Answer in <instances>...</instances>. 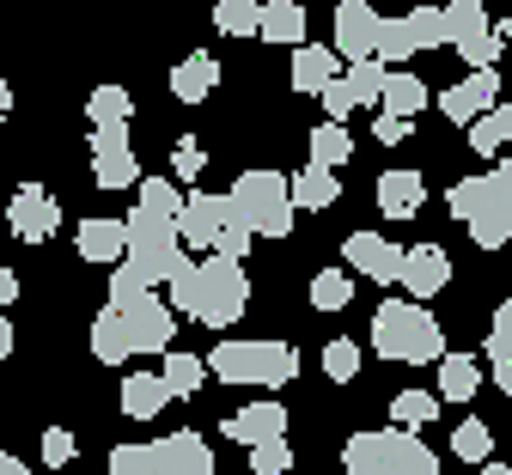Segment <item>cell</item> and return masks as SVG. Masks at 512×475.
<instances>
[{"label": "cell", "mask_w": 512, "mask_h": 475, "mask_svg": "<svg viewBox=\"0 0 512 475\" xmlns=\"http://www.w3.org/2000/svg\"><path fill=\"white\" fill-rule=\"evenodd\" d=\"M372 43H378V13L366 7V0H342L336 7V49L330 55H348L354 61H372Z\"/></svg>", "instance_id": "cell-15"}, {"label": "cell", "mask_w": 512, "mask_h": 475, "mask_svg": "<svg viewBox=\"0 0 512 475\" xmlns=\"http://www.w3.org/2000/svg\"><path fill=\"white\" fill-rule=\"evenodd\" d=\"M372 354L378 360H403V366H427L445 354V335L433 323L427 305H409V299H384L372 311Z\"/></svg>", "instance_id": "cell-1"}, {"label": "cell", "mask_w": 512, "mask_h": 475, "mask_svg": "<svg viewBox=\"0 0 512 475\" xmlns=\"http://www.w3.org/2000/svg\"><path fill=\"white\" fill-rule=\"evenodd\" d=\"M324 110H330V122H342V116H348V110H354V92H348V86H342V74H336V80H330V86H324Z\"/></svg>", "instance_id": "cell-46"}, {"label": "cell", "mask_w": 512, "mask_h": 475, "mask_svg": "<svg viewBox=\"0 0 512 475\" xmlns=\"http://www.w3.org/2000/svg\"><path fill=\"white\" fill-rule=\"evenodd\" d=\"M13 299H19V275H13L7 262H0V305H13Z\"/></svg>", "instance_id": "cell-48"}, {"label": "cell", "mask_w": 512, "mask_h": 475, "mask_svg": "<svg viewBox=\"0 0 512 475\" xmlns=\"http://www.w3.org/2000/svg\"><path fill=\"white\" fill-rule=\"evenodd\" d=\"M427 110V86L415 80V74H384V86H378V116H403V122H415Z\"/></svg>", "instance_id": "cell-21"}, {"label": "cell", "mask_w": 512, "mask_h": 475, "mask_svg": "<svg viewBox=\"0 0 512 475\" xmlns=\"http://www.w3.org/2000/svg\"><path fill=\"white\" fill-rule=\"evenodd\" d=\"M494 92H500V74H470V80H458L452 92H439V110L452 116V122H464V128H470L482 110H494V104H500Z\"/></svg>", "instance_id": "cell-17"}, {"label": "cell", "mask_w": 512, "mask_h": 475, "mask_svg": "<svg viewBox=\"0 0 512 475\" xmlns=\"http://www.w3.org/2000/svg\"><path fill=\"white\" fill-rule=\"evenodd\" d=\"M250 475H293V445L287 439H269L250 451Z\"/></svg>", "instance_id": "cell-39"}, {"label": "cell", "mask_w": 512, "mask_h": 475, "mask_svg": "<svg viewBox=\"0 0 512 475\" xmlns=\"http://www.w3.org/2000/svg\"><path fill=\"white\" fill-rule=\"evenodd\" d=\"M74 244H80V256L86 262H122V220H80V232H74Z\"/></svg>", "instance_id": "cell-26"}, {"label": "cell", "mask_w": 512, "mask_h": 475, "mask_svg": "<svg viewBox=\"0 0 512 475\" xmlns=\"http://www.w3.org/2000/svg\"><path fill=\"white\" fill-rule=\"evenodd\" d=\"M336 195H342V183H336V171H317V165H305L299 177H287V201H293V214L299 208H336Z\"/></svg>", "instance_id": "cell-23"}, {"label": "cell", "mask_w": 512, "mask_h": 475, "mask_svg": "<svg viewBox=\"0 0 512 475\" xmlns=\"http://www.w3.org/2000/svg\"><path fill=\"white\" fill-rule=\"evenodd\" d=\"M226 226H232V214H226V195H214V189L183 195V208H177V244L214 250V238H220Z\"/></svg>", "instance_id": "cell-10"}, {"label": "cell", "mask_w": 512, "mask_h": 475, "mask_svg": "<svg viewBox=\"0 0 512 475\" xmlns=\"http://www.w3.org/2000/svg\"><path fill=\"white\" fill-rule=\"evenodd\" d=\"M348 153H354V141H348V128H342V122H324V128L311 134V165H317V171H336Z\"/></svg>", "instance_id": "cell-34"}, {"label": "cell", "mask_w": 512, "mask_h": 475, "mask_svg": "<svg viewBox=\"0 0 512 475\" xmlns=\"http://www.w3.org/2000/svg\"><path fill=\"white\" fill-rule=\"evenodd\" d=\"M202 354H183V348H171L165 354V372H159V384H165V396H196L202 390Z\"/></svg>", "instance_id": "cell-29"}, {"label": "cell", "mask_w": 512, "mask_h": 475, "mask_svg": "<svg viewBox=\"0 0 512 475\" xmlns=\"http://www.w3.org/2000/svg\"><path fill=\"white\" fill-rule=\"evenodd\" d=\"M86 116H92V134H116V128H128V116H135V98L122 86H98L86 98Z\"/></svg>", "instance_id": "cell-27"}, {"label": "cell", "mask_w": 512, "mask_h": 475, "mask_svg": "<svg viewBox=\"0 0 512 475\" xmlns=\"http://www.w3.org/2000/svg\"><path fill=\"white\" fill-rule=\"evenodd\" d=\"M342 475H439V457L415 433H354L342 445Z\"/></svg>", "instance_id": "cell-5"}, {"label": "cell", "mask_w": 512, "mask_h": 475, "mask_svg": "<svg viewBox=\"0 0 512 475\" xmlns=\"http://www.w3.org/2000/svg\"><path fill=\"white\" fill-rule=\"evenodd\" d=\"M74 457H80V439H74L68 427H49V433H43V463H49V469H68Z\"/></svg>", "instance_id": "cell-42"}, {"label": "cell", "mask_w": 512, "mask_h": 475, "mask_svg": "<svg viewBox=\"0 0 512 475\" xmlns=\"http://www.w3.org/2000/svg\"><path fill=\"white\" fill-rule=\"evenodd\" d=\"M342 86L354 92V110H360V104H378V86H384V67H378V61H354L348 74H342Z\"/></svg>", "instance_id": "cell-37"}, {"label": "cell", "mask_w": 512, "mask_h": 475, "mask_svg": "<svg viewBox=\"0 0 512 475\" xmlns=\"http://www.w3.org/2000/svg\"><path fill=\"white\" fill-rule=\"evenodd\" d=\"M439 415V396L433 390H403L397 402H391V421H397V433H415V427H427Z\"/></svg>", "instance_id": "cell-33"}, {"label": "cell", "mask_w": 512, "mask_h": 475, "mask_svg": "<svg viewBox=\"0 0 512 475\" xmlns=\"http://www.w3.org/2000/svg\"><path fill=\"white\" fill-rule=\"evenodd\" d=\"M324 372H330V378H336V384H348V378H354V372H360V348H354V342H348V335H336V342H330V348H324Z\"/></svg>", "instance_id": "cell-41"}, {"label": "cell", "mask_w": 512, "mask_h": 475, "mask_svg": "<svg viewBox=\"0 0 512 475\" xmlns=\"http://www.w3.org/2000/svg\"><path fill=\"white\" fill-rule=\"evenodd\" d=\"M135 189H141V201H135L141 214H153V220H171V226H177V208H183V189H177L171 177H141Z\"/></svg>", "instance_id": "cell-31"}, {"label": "cell", "mask_w": 512, "mask_h": 475, "mask_svg": "<svg viewBox=\"0 0 512 475\" xmlns=\"http://www.w3.org/2000/svg\"><path fill=\"white\" fill-rule=\"evenodd\" d=\"M7 110H13V92H7V80H0V122H7Z\"/></svg>", "instance_id": "cell-51"}, {"label": "cell", "mask_w": 512, "mask_h": 475, "mask_svg": "<svg viewBox=\"0 0 512 475\" xmlns=\"http://www.w3.org/2000/svg\"><path fill=\"white\" fill-rule=\"evenodd\" d=\"M220 433L238 439L244 451H256V445H269V439H287V409H281V402H250V409L226 415Z\"/></svg>", "instance_id": "cell-16"}, {"label": "cell", "mask_w": 512, "mask_h": 475, "mask_svg": "<svg viewBox=\"0 0 512 475\" xmlns=\"http://www.w3.org/2000/svg\"><path fill=\"white\" fill-rule=\"evenodd\" d=\"M452 451H458L464 463H488V451H494V433H488V421H464V427L452 433Z\"/></svg>", "instance_id": "cell-38"}, {"label": "cell", "mask_w": 512, "mask_h": 475, "mask_svg": "<svg viewBox=\"0 0 512 475\" xmlns=\"http://www.w3.org/2000/svg\"><path fill=\"white\" fill-rule=\"evenodd\" d=\"M421 201H427V183L415 171H384L378 177V214L409 220V214H421Z\"/></svg>", "instance_id": "cell-20"}, {"label": "cell", "mask_w": 512, "mask_h": 475, "mask_svg": "<svg viewBox=\"0 0 512 475\" xmlns=\"http://www.w3.org/2000/svg\"><path fill=\"white\" fill-rule=\"evenodd\" d=\"M202 372H214L220 384H263V390H275V384H293L299 354H293L287 342H256V335H232V342H220V348L202 360Z\"/></svg>", "instance_id": "cell-4"}, {"label": "cell", "mask_w": 512, "mask_h": 475, "mask_svg": "<svg viewBox=\"0 0 512 475\" xmlns=\"http://www.w3.org/2000/svg\"><path fill=\"white\" fill-rule=\"evenodd\" d=\"M488 366H494V384L512 390V305H500L488 323Z\"/></svg>", "instance_id": "cell-28"}, {"label": "cell", "mask_w": 512, "mask_h": 475, "mask_svg": "<svg viewBox=\"0 0 512 475\" xmlns=\"http://www.w3.org/2000/svg\"><path fill=\"white\" fill-rule=\"evenodd\" d=\"M220 86V61L208 55V49H196V55H183L177 67H171V92L183 98V104H202L208 92Z\"/></svg>", "instance_id": "cell-19"}, {"label": "cell", "mask_w": 512, "mask_h": 475, "mask_svg": "<svg viewBox=\"0 0 512 475\" xmlns=\"http://www.w3.org/2000/svg\"><path fill=\"white\" fill-rule=\"evenodd\" d=\"M0 475H25V463H19L13 451H0Z\"/></svg>", "instance_id": "cell-49"}, {"label": "cell", "mask_w": 512, "mask_h": 475, "mask_svg": "<svg viewBox=\"0 0 512 475\" xmlns=\"http://www.w3.org/2000/svg\"><path fill=\"white\" fill-rule=\"evenodd\" d=\"M256 0H220V13H214V25L226 31V37H256Z\"/></svg>", "instance_id": "cell-36"}, {"label": "cell", "mask_w": 512, "mask_h": 475, "mask_svg": "<svg viewBox=\"0 0 512 475\" xmlns=\"http://www.w3.org/2000/svg\"><path fill=\"white\" fill-rule=\"evenodd\" d=\"M92 183L98 189H135L141 183V159H135V147H128V128L92 134Z\"/></svg>", "instance_id": "cell-12"}, {"label": "cell", "mask_w": 512, "mask_h": 475, "mask_svg": "<svg viewBox=\"0 0 512 475\" xmlns=\"http://www.w3.org/2000/svg\"><path fill=\"white\" fill-rule=\"evenodd\" d=\"M202 165H208V153H202V147L183 134L177 153H171V177H177V183H196V177H202Z\"/></svg>", "instance_id": "cell-45"}, {"label": "cell", "mask_w": 512, "mask_h": 475, "mask_svg": "<svg viewBox=\"0 0 512 475\" xmlns=\"http://www.w3.org/2000/svg\"><path fill=\"white\" fill-rule=\"evenodd\" d=\"M7 354H13V323L0 317V360H7Z\"/></svg>", "instance_id": "cell-50"}, {"label": "cell", "mask_w": 512, "mask_h": 475, "mask_svg": "<svg viewBox=\"0 0 512 475\" xmlns=\"http://www.w3.org/2000/svg\"><path fill=\"white\" fill-rule=\"evenodd\" d=\"M445 201H452V214L470 226V238L482 250H500L512 238V165H500L488 177H458V189Z\"/></svg>", "instance_id": "cell-2"}, {"label": "cell", "mask_w": 512, "mask_h": 475, "mask_svg": "<svg viewBox=\"0 0 512 475\" xmlns=\"http://www.w3.org/2000/svg\"><path fill=\"white\" fill-rule=\"evenodd\" d=\"M250 305V281H244V268L238 262H196V305H189V317L208 323V329H232Z\"/></svg>", "instance_id": "cell-6"}, {"label": "cell", "mask_w": 512, "mask_h": 475, "mask_svg": "<svg viewBox=\"0 0 512 475\" xmlns=\"http://www.w3.org/2000/svg\"><path fill=\"white\" fill-rule=\"evenodd\" d=\"M342 74V67H336V55L324 49V43H299L293 49V67H287V80H293V92H317V98H324V86Z\"/></svg>", "instance_id": "cell-18"}, {"label": "cell", "mask_w": 512, "mask_h": 475, "mask_svg": "<svg viewBox=\"0 0 512 475\" xmlns=\"http://www.w3.org/2000/svg\"><path fill=\"white\" fill-rule=\"evenodd\" d=\"M147 475H214V451L202 433H165L147 445Z\"/></svg>", "instance_id": "cell-9"}, {"label": "cell", "mask_w": 512, "mask_h": 475, "mask_svg": "<svg viewBox=\"0 0 512 475\" xmlns=\"http://www.w3.org/2000/svg\"><path fill=\"white\" fill-rule=\"evenodd\" d=\"M372 134H378L384 147H397V141H409V122H403V116H378V122H372Z\"/></svg>", "instance_id": "cell-47"}, {"label": "cell", "mask_w": 512, "mask_h": 475, "mask_svg": "<svg viewBox=\"0 0 512 475\" xmlns=\"http://www.w3.org/2000/svg\"><path fill=\"white\" fill-rule=\"evenodd\" d=\"M256 37L299 49V43H305V7H293V0H269V7L256 13Z\"/></svg>", "instance_id": "cell-22"}, {"label": "cell", "mask_w": 512, "mask_h": 475, "mask_svg": "<svg viewBox=\"0 0 512 475\" xmlns=\"http://www.w3.org/2000/svg\"><path fill=\"white\" fill-rule=\"evenodd\" d=\"M92 360H104V366H122L128 360V335H122V317L110 305L92 317Z\"/></svg>", "instance_id": "cell-30"}, {"label": "cell", "mask_w": 512, "mask_h": 475, "mask_svg": "<svg viewBox=\"0 0 512 475\" xmlns=\"http://www.w3.org/2000/svg\"><path fill=\"white\" fill-rule=\"evenodd\" d=\"M165 293H171V317H177V311H189V305H196V262H189V256L177 262V275L165 281Z\"/></svg>", "instance_id": "cell-44"}, {"label": "cell", "mask_w": 512, "mask_h": 475, "mask_svg": "<svg viewBox=\"0 0 512 475\" xmlns=\"http://www.w3.org/2000/svg\"><path fill=\"white\" fill-rule=\"evenodd\" d=\"M226 214L244 238H287L293 232V201L281 171H244L226 189Z\"/></svg>", "instance_id": "cell-3"}, {"label": "cell", "mask_w": 512, "mask_h": 475, "mask_svg": "<svg viewBox=\"0 0 512 475\" xmlns=\"http://www.w3.org/2000/svg\"><path fill=\"white\" fill-rule=\"evenodd\" d=\"M7 226H13L25 244H43V238H55V226H61L55 195H49L43 183H19V195L7 201Z\"/></svg>", "instance_id": "cell-11"}, {"label": "cell", "mask_w": 512, "mask_h": 475, "mask_svg": "<svg viewBox=\"0 0 512 475\" xmlns=\"http://www.w3.org/2000/svg\"><path fill=\"white\" fill-rule=\"evenodd\" d=\"M397 281L409 287V305H421V299L452 287V262H445L439 244H415V250H403V275Z\"/></svg>", "instance_id": "cell-14"}, {"label": "cell", "mask_w": 512, "mask_h": 475, "mask_svg": "<svg viewBox=\"0 0 512 475\" xmlns=\"http://www.w3.org/2000/svg\"><path fill=\"white\" fill-rule=\"evenodd\" d=\"M433 366H439V396H445V402H470V396L482 390V366H476L470 354H439Z\"/></svg>", "instance_id": "cell-25"}, {"label": "cell", "mask_w": 512, "mask_h": 475, "mask_svg": "<svg viewBox=\"0 0 512 475\" xmlns=\"http://www.w3.org/2000/svg\"><path fill=\"white\" fill-rule=\"evenodd\" d=\"M482 475H512V469L506 463H482Z\"/></svg>", "instance_id": "cell-52"}, {"label": "cell", "mask_w": 512, "mask_h": 475, "mask_svg": "<svg viewBox=\"0 0 512 475\" xmlns=\"http://www.w3.org/2000/svg\"><path fill=\"white\" fill-rule=\"evenodd\" d=\"M348 299H354V281L342 275V268H324V275L311 281V305H317V311H342Z\"/></svg>", "instance_id": "cell-35"}, {"label": "cell", "mask_w": 512, "mask_h": 475, "mask_svg": "<svg viewBox=\"0 0 512 475\" xmlns=\"http://www.w3.org/2000/svg\"><path fill=\"white\" fill-rule=\"evenodd\" d=\"M342 256H348V268H360V275L378 281V287H397V275H403V250L391 238H378V232H348Z\"/></svg>", "instance_id": "cell-13"}, {"label": "cell", "mask_w": 512, "mask_h": 475, "mask_svg": "<svg viewBox=\"0 0 512 475\" xmlns=\"http://www.w3.org/2000/svg\"><path fill=\"white\" fill-rule=\"evenodd\" d=\"M403 25L415 37V55L421 49H439V7H415V13H403Z\"/></svg>", "instance_id": "cell-43"}, {"label": "cell", "mask_w": 512, "mask_h": 475, "mask_svg": "<svg viewBox=\"0 0 512 475\" xmlns=\"http://www.w3.org/2000/svg\"><path fill=\"white\" fill-rule=\"evenodd\" d=\"M506 134H512V110H506V104H494V110H482V116L470 122V147H476L482 159H494V153L506 147Z\"/></svg>", "instance_id": "cell-32"}, {"label": "cell", "mask_w": 512, "mask_h": 475, "mask_svg": "<svg viewBox=\"0 0 512 475\" xmlns=\"http://www.w3.org/2000/svg\"><path fill=\"white\" fill-rule=\"evenodd\" d=\"M147 293H153V287L135 275V268H122V262H116V275H110V311H128V305H141Z\"/></svg>", "instance_id": "cell-40"}, {"label": "cell", "mask_w": 512, "mask_h": 475, "mask_svg": "<svg viewBox=\"0 0 512 475\" xmlns=\"http://www.w3.org/2000/svg\"><path fill=\"white\" fill-rule=\"evenodd\" d=\"M165 402H171V396H165L159 372H135V378H122V415H128V421H153Z\"/></svg>", "instance_id": "cell-24"}, {"label": "cell", "mask_w": 512, "mask_h": 475, "mask_svg": "<svg viewBox=\"0 0 512 475\" xmlns=\"http://www.w3.org/2000/svg\"><path fill=\"white\" fill-rule=\"evenodd\" d=\"M122 317V335H128V354H171V335H177V317L159 293H147L141 305L116 311Z\"/></svg>", "instance_id": "cell-8"}, {"label": "cell", "mask_w": 512, "mask_h": 475, "mask_svg": "<svg viewBox=\"0 0 512 475\" xmlns=\"http://www.w3.org/2000/svg\"><path fill=\"white\" fill-rule=\"evenodd\" d=\"M452 43L464 61H470V74H494V61H500V37L482 13V0H452V7H439V49Z\"/></svg>", "instance_id": "cell-7"}]
</instances>
